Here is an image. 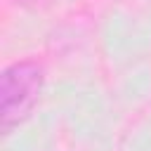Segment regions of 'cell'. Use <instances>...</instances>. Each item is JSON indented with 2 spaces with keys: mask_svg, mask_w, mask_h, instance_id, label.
Returning a JSON list of instances; mask_svg holds the SVG:
<instances>
[{
  "mask_svg": "<svg viewBox=\"0 0 151 151\" xmlns=\"http://www.w3.org/2000/svg\"><path fill=\"white\" fill-rule=\"evenodd\" d=\"M45 85V71L35 59H19L0 73V130L9 134L35 111Z\"/></svg>",
  "mask_w": 151,
  "mask_h": 151,
  "instance_id": "obj_1",
  "label": "cell"
},
{
  "mask_svg": "<svg viewBox=\"0 0 151 151\" xmlns=\"http://www.w3.org/2000/svg\"><path fill=\"white\" fill-rule=\"evenodd\" d=\"M17 7H26V9H40V7H47L52 5L54 0H12Z\"/></svg>",
  "mask_w": 151,
  "mask_h": 151,
  "instance_id": "obj_2",
  "label": "cell"
}]
</instances>
